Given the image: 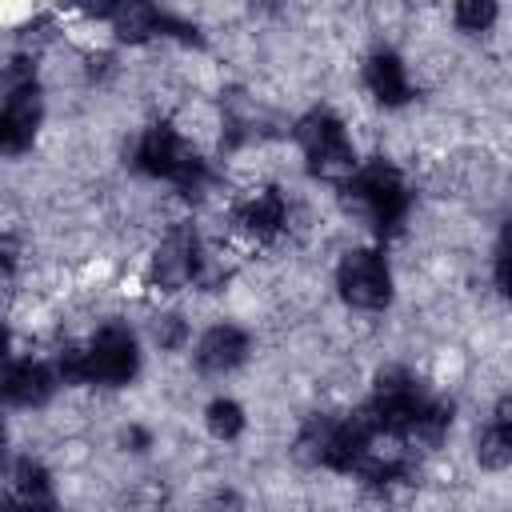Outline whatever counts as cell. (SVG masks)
<instances>
[{"label": "cell", "mask_w": 512, "mask_h": 512, "mask_svg": "<svg viewBox=\"0 0 512 512\" xmlns=\"http://www.w3.org/2000/svg\"><path fill=\"white\" fill-rule=\"evenodd\" d=\"M372 436H392L400 444H440L452 424V408L432 400L404 368H388L376 376L372 400L360 408Z\"/></svg>", "instance_id": "obj_1"}, {"label": "cell", "mask_w": 512, "mask_h": 512, "mask_svg": "<svg viewBox=\"0 0 512 512\" xmlns=\"http://www.w3.org/2000/svg\"><path fill=\"white\" fill-rule=\"evenodd\" d=\"M372 428L364 424L360 412L352 416H312L300 436H296V452L308 464H320L328 472H356L368 456H372Z\"/></svg>", "instance_id": "obj_2"}, {"label": "cell", "mask_w": 512, "mask_h": 512, "mask_svg": "<svg viewBox=\"0 0 512 512\" xmlns=\"http://www.w3.org/2000/svg\"><path fill=\"white\" fill-rule=\"evenodd\" d=\"M136 168L148 176L172 180L184 196H200L208 188V164L188 148V140L168 120L144 128V136L136 144Z\"/></svg>", "instance_id": "obj_3"}, {"label": "cell", "mask_w": 512, "mask_h": 512, "mask_svg": "<svg viewBox=\"0 0 512 512\" xmlns=\"http://www.w3.org/2000/svg\"><path fill=\"white\" fill-rule=\"evenodd\" d=\"M348 196L368 212V220L380 232H396L404 224V216H408V204H412L404 176L384 160L360 164L352 172V180H348Z\"/></svg>", "instance_id": "obj_4"}, {"label": "cell", "mask_w": 512, "mask_h": 512, "mask_svg": "<svg viewBox=\"0 0 512 512\" xmlns=\"http://www.w3.org/2000/svg\"><path fill=\"white\" fill-rule=\"evenodd\" d=\"M296 140L300 152L308 160V168L316 176H348L356 172V148L344 132V120L328 108H312L300 124H296Z\"/></svg>", "instance_id": "obj_5"}, {"label": "cell", "mask_w": 512, "mask_h": 512, "mask_svg": "<svg viewBox=\"0 0 512 512\" xmlns=\"http://www.w3.org/2000/svg\"><path fill=\"white\" fill-rule=\"evenodd\" d=\"M336 288L340 296L352 304V308H364V312H376L392 300V272L384 264L380 252L372 248H356L340 260L336 268Z\"/></svg>", "instance_id": "obj_6"}, {"label": "cell", "mask_w": 512, "mask_h": 512, "mask_svg": "<svg viewBox=\"0 0 512 512\" xmlns=\"http://www.w3.org/2000/svg\"><path fill=\"white\" fill-rule=\"evenodd\" d=\"M84 368H88V384H108V388L128 384L140 368L136 336L124 324L100 328L92 336V344H84Z\"/></svg>", "instance_id": "obj_7"}, {"label": "cell", "mask_w": 512, "mask_h": 512, "mask_svg": "<svg viewBox=\"0 0 512 512\" xmlns=\"http://www.w3.org/2000/svg\"><path fill=\"white\" fill-rule=\"evenodd\" d=\"M200 264H204L200 240H196V232H192L188 224H180V228H172V232L160 240L148 276H152V284H156L160 292H180V288H188V284L200 276Z\"/></svg>", "instance_id": "obj_8"}, {"label": "cell", "mask_w": 512, "mask_h": 512, "mask_svg": "<svg viewBox=\"0 0 512 512\" xmlns=\"http://www.w3.org/2000/svg\"><path fill=\"white\" fill-rule=\"evenodd\" d=\"M232 220H236V228H240L248 240L268 244V240H276V236L284 232V224H288V204H284V196H280L276 188H256V192H248V196L232 208Z\"/></svg>", "instance_id": "obj_9"}, {"label": "cell", "mask_w": 512, "mask_h": 512, "mask_svg": "<svg viewBox=\"0 0 512 512\" xmlns=\"http://www.w3.org/2000/svg\"><path fill=\"white\" fill-rule=\"evenodd\" d=\"M40 132V96H36V84L32 88H20V92H8V100L0 104V152L4 156H20L32 148Z\"/></svg>", "instance_id": "obj_10"}, {"label": "cell", "mask_w": 512, "mask_h": 512, "mask_svg": "<svg viewBox=\"0 0 512 512\" xmlns=\"http://www.w3.org/2000/svg\"><path fill=\"white\" fill-rule=\"evenodd\" d=\"M248 360V332L236 328V324H216L200 336L196 344V364L200 372H212V376H224L232 368H240Z\"/></svg>", "instance_id": "obj_11"}, {"label": "cell", "mask_w": 512, "mask_h": 512, "mask_svg": "<svg viewBox=\"0 0 512 512\" xmlns=\"http://www.w3.org/2000/svg\"><path fill=\"white\" fill-rule=\"evenodd\" d=\"M52 392V372L36 360H12L0 368V400L12 408H36Z\"/></svg>", "instance_id": "obj_12"}, {"label": "cell", "mask_w": 512, "mask_h": 512, "mask_svg": "<svg viewBox=\"0 0 512 512\" xmlns=\"http://www.w3.org/2000/svg\"><path fill=\"white\" fill-rule=\"evenodd\" d=\"M364 84L368 92L396 108V104H408L412 100V84H408V72H404V60L396 52H372L368 64H364Z\"/></svg>", "instance_id": "obj_13"}, {"label": "cell", "mask_w": 512, "mask_h": 512, "mask_svg": "<svg viewBox=\"0 0 512 512\" xmlns=\"http://www.w3.org/2000/svg\"><path fill=\"white\" fill-rule=\"evenodd\" d=\"M476 460L484 468H492V472H500V468L512 464V400L508 396L496 404L492 420L484 424V432L476 440Z\"/></svg>", "instance_id": "obj_14"}, {"label": "cell", "mask_w": 512, "mask_h": 512, "mask_svg": "<svg viewBox=\"0 0 512 512\" xmlns=\"http://www.w3.org/2000/svg\"><path fill=\"white\" fill-rule=\"evenodd\" d=\"M356 476L364 480V488L368 492H376V496H392L396 488H404V484H412L416 480V468H412V460L408 456H368L360 468H356Z\"/></svg>", "instance_id": "obj_15"}, {"label": "cell", "mask_w": 512, "mask_h": 512, "mask_svg": "<svg viewBox=\"0 0 512 512\" xmlns=\"http://www.w3.org/2000/svg\"><path fill=\"white\" fill-rule=\"evenodd\" d=\"M204 424H208V432H212L216 440H236V436L244 432V408H240L236 400L220 396V400H212V404H208Z\"/></svg>", "instance_id": "obj_16"}, {"label": "cell", "mask_w": 512, "mask_h": 512, "mask_svg": "<svg viewBox=\"0 0 512 512\" xmlns=\"http://www.w3.org/2000/svg\"><path fill=\"white\" fill-rule=\"evenodd\" d=\"M12 488H16V496H20V500H40V496H52L48 468H44L40 460H32V456L16 460V468H12Z\"/></svg>", "instance_id": "obj_17"}, {"label": "cell", "mask_w": 512, "mask_h": 512, "mask_svg": "<svg viewBox=\"0 0 512 512\" xmlns=\"http://www.w3.org/2000/svg\"><path fill=\"white\" fill-rule=\"evenodd\" d=\"M452 16L464 32H488L492 20H496V4L492 0H464V4H456Z\"/></svg>", "instance_id": "obj_18"}, {"label": "cell", "mask_w": 512, "mask_h": 512, "mask_svg": "<svg viewBox=\"0 0 512 512\" xmlns=\"http://www.w3.org/2000/svg\"><path fill=\"white\" fill-rule=\"evenodd\" d=\"M56 376L64 380V384H72V388H80V384H88V368H84V348H64L60 352V360H56Z\"/></svg>", "instance_id": "obj_19"}, {"label": "cell", "mask_w": 512, "mask_h": 512, "mask_svg": "<svg viewBox=\"0 0 512 512\" xmlns=\"http://www.w3.org/2000/svg\"><path fill=\"white\" fill-rule=\"evenodd\" d=\"M184 336H188V328H184L180 316H160V324H156V344L160 348H180Z\"/></svg>", "instance_id": "obj_20"}, {"label": "cell", "mask_w": 512, "mask_h": 512, "mask_svg": "<svg viewBox=\"0 0 512 512\" xmlns=\"http://www.w3.org/2000/svg\"><path fill=\"white\" fill-rule=\"evenodd\" d=\"M496 288L508 292V244H496Z\"/></svg>", "instance_id": "obj_21"}, {"label": "cell", "mask_w": 512, "mask_h": 512, "mask_svg": "<svg viewBox=\"0 0 512 512\" xmlns=\"http://www.w3.org/2000/svg\"><path fill=\"white\" fill-rule=\"evenodd\" d=\"M124 444H128V448H132V452H144V448H148V444H152V436H148V432H144V428H136V424H132V428H128V432H124Z\"/></svg>", "instance_id": "obj_22"}, {"label": "cell", "mask_w": 512, "mask_h": 512, "mask_svg": "<svg viewBox=\"0 0 512 512\" xmlns=\"http://www.w3.org/2000/svg\"><path fill=\"white\" fill-rule=\"evenodd\" d=\"M12 268H16V244L4 236L0 240V272H12Z\"/></svg>", "instance_id": "obj_23"}, {"label": "cell", "mask_w": 512, "mask_h": 512, "mask_svg": "<svg viewBox=\"0 0 512 512\" xmlns=\"http://www.w3.org/2000/svg\"><path fill=\"white\" fill-rule=\"evenodd\" d=\"M20 512H60L52 496H40V500H20Z\"/></svg>", "instance_id": "obj_24"}, {"label": "cell", "mask_w": 512, "mask_h": 512, "mask_svg": "<svg viewBox=\"0 0 512 512\" xmlns=\"http://www.w3.org/2000/svg\"><path fill=\"white\" fill-rule=\"evenodd\" d=\"M4 356H8V328L0 324V360H4Z\"/></svg>", "instance_id": "obj_25"}, {"label": "cell", "mask_w": 512, "mask_h": 512, "mask_svg": "<svg viewBox=\"0 0 512 512\" xmlns=\"http://www.w3.org/2000/svg\"><path fill=\"white\" fill-rule=\"evenodd\" d=\"M0 512H20V500H0Z\"/></svg>", "instance_id": "obj_26"}, {"label": "cell", "mask_w": 512, "mask_h": 512, "mask_svg": "<svg viewBox=\"0 0 512 512\" xmlns=\"http://www.w3.org/2000/svg\"><path fill=\"white\" fill-rule=\"evenodd\" d=\"M0 452H4V424H0Z\"/></svg>", "instance_id": "obj_27"}]
</instances>
